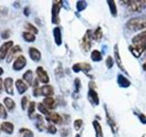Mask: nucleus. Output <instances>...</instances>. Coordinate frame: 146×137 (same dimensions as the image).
Instances as JSON below:
<instances>
[{"mask_svg": "<svg viewBox=\"0 0 146 137\" xmlns=\"http://www.w3.org/2000/svg\"><path fill=\"white\" fill-rule=\"evenodd\" d=\"M131 43L129 50L135 58H140L146 50V30L135 35L131 39Z\"/></svg>", "mask_w": 146, "mask_h": 137, "instance_id": "f257e3e1", "label": "nucleus"}, {"mask_svg": "<svg viewBox=\"0 0 146 137\" xmlns=\"http://www.w3.org/2000/svg\"><path fill=\"white\" fill-rule=\"evenodd\" d=\"M126 27L130 31H140L146 29V15L135 17L127 21L125 24Z\"/></svg>", "mask_w": 146, "mask_h": 137, "instance_id": "f03ea898", "label": "nucleus"}, {"mask_svg": "<svg viewBox=\"0 0 146 137\" xmlns=\"http://www.w3.org/2000/svg\"><path fill=\"white\" fill-rule=\"evenodd\" d=\"M125 3L128 9L131 12H141L146 8V0H127Z\"/></svg>", "mask_w": 146, "mask_h": 137, "instance_id": "7ed1b4c3", "label": "nucleus"}, {"mask_svg": "<svg viewBox=\"0 0 146 137\" xmlns=\"http://www.w3.org/2000/svg\"><path fill=\"white\" fill-rule=\"evenodd\" d=\"M88 100L92 106H98L100 104V98L98 92L96 91V84L93 80L89 82V90H88Z\"/></svg>", "mask_w": 146, "mask_h": 137, "instance_id": "20e7f679", "label": "nucleus"}, {"mask_svg": "<svg viewBox=\"0 0 146 137\" xmlns=\"http://www.w3.org/2000/svg\"><path fill=\"white\" fill-rule=\"evenodd\" d=\"M92 40H93V32L92 30L88 29L80 41V48L84 53H88L90 51V49L91 48V44H92Z\"/></svg>", "mask_w": 146, "mask_h": 137, "instance_id": "39448f33", "label": "nucleus"}, {"mask_svg": "<svg viewBox=\"0 0 146 137\" xmlns=\"http://www.w3.org/2000/svg\"><path fill=\"white\" fill-rule=\"evenodd\" d=\"M72 70L76 73L82 71L89 78L90 77L93 78V76L90 74V72L92 71V67H91V65L88 62H79V63L74 64V65L72 66Z\"/></svg>", "mask_w": 146, "mask_h": 137, "instance_id": "423d86ee", "label": "nucleus"}, {"mask_svg": "<svg viewBox=\"0 0 146 137\" xmlns=\"http://www.w3.org/2000/svg\"><path fill=\"white\" fill-rule=\"evenodd\" d=\"M62 3L63 1H53L51 8V21L55 25H58L60 23L59 12H60V9L62 7Z\"/></svg>", "mask_w": 146, "mask_h": 137, "instance_id": "0eeeda50", "label": "nucleus"}, {"mask_svg": "<svg viewBox=\"0 0 146 137\" xmlns=\"http://www.w3.org/2000/svg\"><path fill=\"white\" fill-rule=\"evenodd\" d=\"M104 110H105V115H106L107 124L110 126V128H111L112 134H117V132L119 131V126L117 124V122L114 121V119L111 115V113H110V112H109V110H108L106 105H104Z\"/></svg>", "mask_w": 146, "mask_h": 137, "instance_id": "6e6552de", "label": "nucleus"}, {"mask_svg": "<svg viewBox=\"0 0 146 137\" xmlns=\"http://www.w3.org/2000/svg\"><path fill=\"white\" fill-rule=\"evenodd\" d=\"M113 54H114V61L116 62L118 68H120V70H121L122 72H124V73H126L127 75H129V74H128L127 70H125L124 66H123V64H122L121 59V56H120V50H119V46H118V44H115V45H114V48H113Z\"/></svg>", "mask_w": 146, "mask_h": 137, "instance_id": "1a4fd4ad", "label": "nucleus"}, {"mask_svg": "<svg viewBox=\"0 0 146 137\" xmlns=\"http://www.w3.org/2000/svg\"><path fill=\"white\" fill-rule=\"evenodd\" d=\"M36 76H38V80L42 82V83L47 85L48 82H49V77H48V72L44 70L43 67H38L36 68Z\"/></svg>", "mask_w": 146, "mask_h": 137, "instance_id": "9d476101", "label": "nucleus"}, {"mask_svg": "<svg viewBox=\"0 0 146 137\" xmlns=\"http://www.w3.org/2000/svg\"><path fill=\"white\" fill-rule=\"evenodd\" d=\"M26 65H27V59L23 56V55H19V56L15 59L12 68L14 70L19 71L22 70V68H24Z\"/></svg>", "mask_w": 146, "mask_h": 137, "instance_id": "9b49d317", "label": "nucleus"}, {"mask_svg": "<svg viewBox=\"0 0 146 137\" xmlns=\"http://www.w3.org/2000/svg\"><path fill=\"white\" fill-rule=\"evenodd\" d=\"M14 42L12 40L6 41L5 43L2 44V46L0 47V59H5L7 55V52L13 48Z\"/></svg>", "mask_w": 146, "mask_h": 137, "instance_id": "f8f14e48", "label": "nucleus"}, {"mask_svg": "<svg viewBox=\"0 0 146 137\" xmlns=\"http://www.w3.org/2000/svg\"><path fill=\"white\" fill-rule=\"evenodd\" d=\"M45 118L48 122H52L54 124H60L62 122V117L54 112H50L47 116H45Z\"/></svg>", "mask_w": 146, "mask_h": 137, "instance_id": "ddd939ff", "label": "nucleus"}, {"mask_svg": "<svg viewBox=\"0 0 146 137\" xmlns=\"http://www.w3.org/2000/svg\"><path fill=\"white\" fill-rule=\"evenodd\" d=\"M4 88L9 95H14V80L12 78L7 77L4 80Z\"/></svg>", "mask_w": 146, "mask_h": 137, "instance_id": "4468645a", "label": "nucleus"}, {"mask_svg": "<svg viewBox=\"0 0 146 137\" xmlns=\"http://www.w3.org/2000/svg\"><path fill=\"white\" fill-rule=\"evenodd\" d=\"M18 53H22V49L20 48L19 45H16L15 47H13L9 53L7 54V63H10L14 58H15Z\"/></svg>", "mask_w": 146, "mask_h": 137, "instance_id": "2eb2a0df", "label": "nucleus"}, {"mask_svg": "<svg viewBox=\"0 0 146 137\" xmlns=\"http://www.w3.org/2000/svg\"><path fill=\"white\" fill-rule=\"evenodd\" d=\"M29 54L30 59L33 61L38 62V61H40V59H41V53H40L39 50L38 49H36L35 47H30L29 49Z\"/></svg>", "mask_w": 146, "mask_h": 137, "instance_id": "dca6fc26", "label": "nucleus"}, {"mask_svg": "<svg viewBox=\"0 0 146 137\" xmlns=\"http://www.w3.org/2000/svg\"><path fill=\"white\" fill-rule=\"evenodd\" d=\"M53 37L56 45L60 46L62 44V34H61V29L59 27L57 26L53 29Z\"/></svg>", "mask_w": 146, "mask_h": 137, "instance_id": "f3484780", "label": "nucleus"}, {"mask_svg": "<svg viewBox=\"0 0 146 137\" xmlns=\"http://www.w3.org/2000/svg\"><path fill=\"white\" fill-rule=\"evenodd\" d=\"M54 94V88L51 85H44L40 87V95L45 97H52Z\"/></svg>", "mask_w": 146, "mask_h": 137, "instance_id": "a211bd4d", "label": "nucleus"}, {"mask_svg": "<svg viewBox=\"0 0 146 137\" xmlns=\"http://www.w3.org/2000/svg\"><path fill=\"white\" fill-rule=\"evenodd\" d=\"M117 82H118V85L121 87V88H129L131 84V82L129 80V79H127V78L125 76H123L122 74H118Z\"/></svg>", "mask_w": 146, "mask_h": 137, "instance_id": "6ab92c4d", "label": "nucleus"}, {"mask_svg": "<svg viewBox=\"0 0 146 137\" xmlns=\"http://www.w3.org/2000/svg\"><path fill=\"white\" fill-rule=\"evenodd\" d=\"M0 130L7 134H12L14 132V125L10 122H3L0 124Z\"/></svg>", "mask_w": 146, "mask_h": 137, "instance_id": "aec40b11", "label": "nucleus"}, {"mask_svg": "<svg viewBox=\"0 0 146 137\" xmlns=\"http://www.w3.org/2000/svg\"><path fill=\"white\" fill-rule=\"evenodd\" d=\"M16 88L19 94L25 93L29 89V85H27L24 80H16Z\"/></svg>", "mask_w": 146, "mask_h": 137, "instance_id": "412c9836", "label": "nucleus"}, {"mask_svg": "<svg viewBox=\"0 0 146 137\" xmlns=\"http://www.w3.org/2000/svg\"><path fill=\"white\" fill-rule=\"evenodd\" d=\"M35 119L36 120V127L38 128V130L42 132V131H47V126L45 125L44 123V118L40 115V114H36L35 116Z\"/></svg>", "mask_w": 146, "mask_h": 137, "instance_id": "4be33fe9", "label": "nucleus"}, {"mask_svg": "<svg viewBox=\"0 0 146 137\" xmlns=\"http://www.w3.org/2000/svg\"><path fill=\"white\" fill-rule=\"evenodd\" d=\"M92 126H93V128H94L96 137H104V136H103L102 127V125H100V123L99 122V121L94 120V121L92 122Z\"/></svg>", "mask_w": 146, "mask_h": 137, "instance_id": "5701e85b", "label": "nucleus"}, {"mask_svg": "<svg viewBox=\"0 0 146 137\" xmlns=\"http://www.w3.org/2000/svg\"><path fill=\"white\" fill-rule=\"evenodd\" d=\"M45 107L47 108L48 110H52L55 108V105H56V100L53 97H46L43 100V102H42Z\"/></svg>", "mask_w": 146, "mask_h": 137, "instance_id": "b1692460", "label": "nucleus"}, {"mask_svg": "<svg viewBox=\"0 0 146 137\" xmlns=\"http://www.w3.org/2000/svg\"><path fill=\"white\" fill-rule=\"evenodd\" d=\"M34 78H33V71L31 70H27L24 74H23V80H24L27 85H32L33 84V81H34Z\"/></svg>", "mask_w": 146, "mask_h": 137, "instance_id": "393cba45", "label": "nucleus"}, {"mask_svg": "<svg viewBox=\"0 0 146 137\" xmlns=\"http://www.w3.org/2000/svg\"><path fill=\"white\" fill-rule=\"evenodd\" d=\"M107 3H108L110 12H111V16L116 17L118 15V9H117V6H116V2L113 1V0H108Z\"/></svg>", "mask_w": 146, "mask_h": 137, "instance_id": "a878e982", "label": "nucleus"}, {"mask_svg": "<svg viewBox=\"0 0 146 137\" xmlns=\"http://www.w3.org/2000/svg\"><path fill=\"white\" fill-rule=\"evenodd\" d=\"M90 59H91V61H94V62L102 61V54L100 51H99V50L94 49L90 53Z\"/></svg>", "mask_w": 146, "mask_h": 137, "instance_id": "bb28decb", "label": "nucleus"}, {"mask_svg": "<svg viewBox=\"0 0 146 137\" xmlns=\"http://www.w3.org/2000/svg\"><path fill=\"white\" fill-rule=\"evenodd\" d=\"M3 102L5 104V106L7 108L8 111H13L14 108L16 107L15 102H14V100L11 98H9V97H6V98H5L4 100H3Z\"/></svg>", "mask_w": 146, "mask_h": 137, "instance_id": "cd10ccee", "label": "nucleus"}, {"mask_svg": "<svg viewBox=\"0 0 146 137\" xmlns=\"http://www.w3.org/2000/svg\"><path fill=\"white\" fill-rule=\"evenodd\" d=\"M102 37H103V33H102V27H98L97 29L93 31V40L97 41V42H100V41L102 40Z\"/></svg>", "mask_w": 146, "mask_h": 137, "instance_id": "c85d7f7f", "label": "nucleus"}, {"mask_svg": "<svg viewBox=\"0 0 146 137\" xmlns=\"http://www.w3.org/2000/svg\"><path fill=\"white\" fill-rule=\"evenodd\" d=\"M18 134L20 137H34V132L27 128H20Z\"/></svg>", "mask_w": 146, "mask_h": 137, "instance_id": "c756f323", "label": "nucleus"}, {"mask_svg": "<svg viewBox=\"0 0 146 137\" xmlns=\"http://www.w3.org/2000/svg\"><path fill=\"white\" fill-rule=\"evenodd\" d=\"M35 110H36V102H30L29 105V110H27V115H29V117L31 119V120H33L36 116Z\"/></svg>", "mask_w": 146, "mask_h": 137, "instance_id": "7c9ffc66", "label": "nucleus"}, {"mask_svg": "<svg viewBox=\"0 0 146 137\" xmlns=\"http://www.w3.org/2000/svg\"><path fill=\"white\" fill-rule=\"evenodd\" d=\"M22 37L23 39H24L25 41H27V42H34V41L36 40V36L34 34L30 33V32H24V33L22 34Z\"/></svg>", "mask_w": 146, "mask_h": 137, "instance_id": "2f4dec72", "label": "nucleus"}, {"mask_svg": "<svg viewBox=\"0 0 146 137\" xmlns=\"http://www.w3.org/2000/svg\"><path fill=\"white\" fill-rule=\"evenodd\" d=\"M25 29L27 30V32H30V33L34 34V35L38 33V29H36V27H35L34 25H32L31 23L27 22L25 24Z\"/></svg>", "mask_w": 146, "mask_h": 137, "instance_id": "473e14b6", "label": "nucleus"}, {"mask_svg": "<svg viewBox=\"0 0 146 137\" xmlns=\"http://www.w3.org/2000/svg\"><path fill=\"white\" fill-rule=\"evenodd\" d=\"M87 6H88V4H87L86 1H84V0H80V1H78L77 4H76L77 11H78V12L84 11L85 9L87 8Z\"/></svg>", "mask_w": 146, "mask_h": 137, "instance_id": "72a5a7b5", "label": "nucleus"}, {"mask_svg": "<svg viewBox=\"0 0 146 137\" xmlns=\"http://www.w3.org/2000/svg\"><path fill=\"white\" fill-rule=\"evenodd\" d=\"M38 110L39 111V112H40V113L44 114L45 116H47L48 114L50 112H49V110H48L47 108H46V107H45V105H44L42 102L38 103Z\"/></svg>", "mask_w": 146, "mask_h": 137, "instance_id": "f704fd0d", "label": "nucleus"}, {"mask_svg": "<svg viewBox=\"0 0 146 137\" xmlns=\"http://www.w3.org/2000/svg\"><path fill=\"white\" fill-rule=\"evenodd\" d=\"M74 86H75L74 94H79L80 88H81V82H80V80L79 79V78H76V79L74 80ZM74 94H73V95H74Z\"/></svg>", "mask_w": 146, "mask_h": 137, "instance_id": "c9c22d12", "label": "nucleus"}, {"mask_svg": "<svg viewBox=\"0 0 146 137\" xmlns=\"http://www.w3.org/2000/svg\"><path fill=\"white\" fill-rule=\"evenodd\" d=\"M114 59L111 57V56H108L107 59H106V61H105V64H106V67L107 68H109V70H111V68L113 67L114 65Z\"/></svg>", "mask_w": 146, "mask_h": 137, "instance_id": "e433bc0d", "label": "nucleus"}, {"mask_svg": "<svg viewBox=\"0 0 146 137\" xmlns=\"http://www.w3.org/2000/svg\"><path fill=\"white\" fill-rule=\"evenodd\" d=\"M57 128H56V126H55L53 123H48V126H47V132H48V134H55L57 132Z\"/></svg>", "mask_w": 146, "mask_h": 137, "instance_id": "4c0bfd02", "label": "nucleus"}, {"mask_svg": "<svg viewBox=\"0 0 146 137\" xmlns=\"http://www.w3.org/2000/svg\"><path fill=\"white\" fill-rule=\"evenodd\" d=\"M7 112L6 108L0 103V119H7Z\"/></svg>", "mask_w": 146, "mask_h": 137, "instance_id": "58836bf2", "label": "nucleus"}, {"mask_svg": "<svg viewBox=\"0 0 146 137\" xmlns=\"http://www.w3.org/2000/svg\"><path fill=\"white\" fill-rule=\"evenodd\" d=\"M82 124H83V121L81 119H77V120L74 121V129L76 131H80V128L82 127Z\"/></svg>", "mask_w": 146, "mask_h": 137, "instance_id": "ea45409f", "label": "nucleus"}, {"mask_svg": "<svg viewBox=\"0 0 146 137\" xmlns=\"http://www.w3.org/2000/svg\"><path fill=\"white\" fill-rule=\"evenodd\" d=\"M11 35V31L9 29H5L1 32V38L3 39H7Z\"/></svg>", "mask_w": 146, "mask_h": 137, "instance_id": "a19ab883", "label": "nucleus"}, {"mask_svg": "<svg viewBox=\"0 0 146 137\" xmlns=\"http://www.w3.org/2000/svg\"><path fill=\"white\" fill-rule=\"evenodd\" d=\"M27 102H29V100H27V96H24L21 99V108L22 110H26L27 106Z\"/></svg>", "mask_w": 146, "mask_h": 137, "instance_id": "79ce46f5", "label": "nucleus"}, {"mask_svg": "<svg viewBox=\"0 0 146 137\" xmlns=\"http://www.w3.org/2000/svg\"><path fill=\"white\" fill-rule=\"evenodd\" d=\"M135 114L137 116H138V118H139V120H140V122H141V123H143V124H146V115H144L143 113H136L135 112Z\"/></svg>", "mask_w": 146, "mask_h": 137, "instance_id": "37998d69", "label": "nucleus"}, {"mask_svg": "<svg viewBox=\"0 0 146 137\" xmlns=\"http://www.w3.org/2000/svg\"><path fill=\"white\" fill-rule=\"evenodd\" d=\"M33 96L34 97H38V96H40V88L39 87L33 89Z\"/></svg>", "mask_w": 146, "mask_h": 137, "instance_id": "c03bdc74", "label": "nucleus"}, {"mask_svg": "<svg viewBox=\"0 0 146 137\" xmlns=\"http://www.w3.org/2000/svg\"><path fill=\"white\" fill-rule=\"evenodd\" d=\"M23 13H24V15L26 17H29V14H30V10H29V7H26L24 8V11H23Z\"/></svg>", "mask_w": 146, "mask_h": 137, "instance_id": "a18cd8bd", "label": "nucleus"}, {"mask_svg": "<svg viewBox=\"0 0 146 137\" xmlns=\"http://www.w3.org/2000/svg\"><path fill=\"white\" fill-rule=\"evenodd\" d=\"M3 86H4V81H3V80L1 79V78H0V91L2 90Z\"/></svg>", "mask_w": 146, "mask_h": 137, "instance_id": "49530a36", "label": "nucleus"}, {"mask_svg": "<svg viewBox=\"0 0 146 137\" xmlns=\"http://www.w3.org/2000/svg\"><path fill=\"white\" fill-rule=\"evenodd\" d=\"M143 70L146 71V61L143 63Z\"/></svg>", "mask_w": 146, "mask_h": 137, "instance_id": "de8ad7c7", "label": "nucleus"}, {"mask_svg": "<svg viewBox=\"0 0 146 137\" xmlns=\"http://www.w3.org/2000/svg\"><path fill=\"white\" fill-rule=\"evenodd\" d=\"M18 4H19L18 2H15V3H14V7H19V5H18Z\"/></svg>", "mask_w": 146, "mask_h": 137, "instance_id": "09e8293b", "label": "nucleus"}, {"mask_svg": "<svg viewBox=\"0 0 146 137\" xmlns=\"http://www.w3.org/2000/svg\"><path fill=\"white\" fill-rule=\"evenodd\" d=\"M3 73H4V70H3V68H2L1 67H0V76H1V75L3 74Z\"/></svg>", "mask_w": 146, "mask_h": 137, "instance_id": "8fccbe9b", "label": "nucleus"}, {"mask_svg": "<svg viewBox=\"0 0 146 137\" xmlns=\"http://www.w3.org/2000/svg\"><path fill=\"white\" fill-rule=\"evenodd\" d=\"M75 137H81V136H80V134H76V135H75Z\"/></svg>", "mask_w": 146, "mask_h": 137, "instance_id": "3c124183", "label": "nucleus"}]
</instances>
